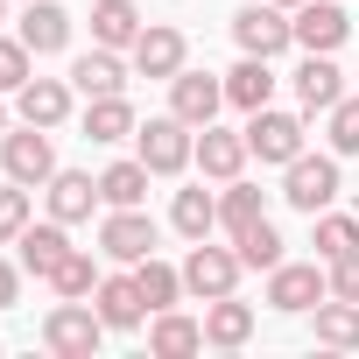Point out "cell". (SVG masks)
<instances>
[{
    "label": "cell",
    "instance_id": "obj_37",
    "mask_svg": "<svg viewBox=\"0 0 359 359\" xmlns=\"http://www.w3.org/2000/svg\"><path fill=\"white\" fill-rule=\"evenodd\" d=\"M331 296H352V303H359V247L331 261Z\"/></svg>",
    "mask_w": 359,
    "mask_h": 359
},
{
    "label": "cell",
    "instance_id": "obj_19",
    "mask_svg": "<svg viewBox=\"0 0 359 359\" xmlns=\"http://www.w3.org/2000/svg\"><path fill=\"white\" fill-rule=\"evenodd\" d=\"M92 205H106V198H99V184H92L85 169H57L50 176V219L78 226V219H92Z\"/></svg>",
    "mask_w": 359,
    "mask_h": 359
},
{
    "label": "cell",
    "instance_id": "obj_23",
    "mask_svg": "<svg viewBox=\"0 0 359 359\" xmlns=\"http://www.w3.org/2000/svg\"><path fill=\"white\" fill-rule=\"evenodd\" d=\"M226 99H233L240 113H261V106L275 99V71H268V57H240V64L226 71Z\"/></svg>",
    "mask_w": 359,
    "mask_h": 359
},
{
    "label": "cell",
    "instance_id": "obj_17",
    "mask_svg": "<svg viewBox=\"0 0 359 359\" xmlns=\"http://www.w3.org/2000/svg\"><path fill=\"white\" fill-rule=\"evenodd\" d=\"M15 247H22V268L50 282V275L64 268V254H71V233H64V219H50V226H22Z\"/></svg>",
    "mask_w": 359,
    "mask_h": 359
},
{
    "label": "cell",
    "instance_id": "obj_11",
    "mask_svg": "<svg viewBox=\"0 0 359 359\" xmlns=\"http://www.w3.org/2000/svg\"><path fill=\"white\" fill-rule=\"evenodd\" d=\"M289 29H296V43H303V50H317V57H331V50H338V43L352 36V15L338 8V0H303V8H296V22H289Z\"/></svg>",
    "mask_w": 359,
    "mask_h": 359
},
{
    "label": "cell",
    "instance_id": "obj_22",
    "mask_svg": "<svg viewBox=\"0 0 359 359\" xmlns=\"http://www.w3.org/2000/svg\"><path fill=\"white\" fill-rule=\"evenodd\" d=\"M148 352H162V359L205 352V317H176V310H155V324H148Z\"/></svg>",
    "mask_w": 359,
    "mask_h": 359
},
{
    "label": "cell",
    "instance_id": "obj_16",
    "mask_svg": "<svg viewBox=\"0 0 359 359\" xmlns=\"http://www.w3.org/2000/svg\"><path fill=\"white\" fill-rule=\"evenodd\" d=\"M296 99H303V113H331L338 99H345V71L331 64V57H303V71H296Z\"/></svg>",
    "mask_w": 359,
    "mask_h": 359
},
{
    "label": "cell",
    "instance_id": "obj_30",
    "mask_svg": "<svg viewBox=\"0 0 359 359\" xmlns=\"http://www.w3.org/2000/svg\"><path fill=\"white\" fill-rule=\"evenodd\" d=\"M233 254H240L247 268H282V233H275L268 219H254V226L233 233Z\"/></svg>",
    "mask_w": 359,
    "mask_h": 359
},
{
    "label": "cell",
    "instance_id": "obj_7",
    "mask_svg": "<svg viewBox=\"0 0 359 359\" xmlns=\"http://www.w3.org/2000/svg\"><path fill=\"white\" fill-rule=\"evenodd\" d=\"M219 106H226V78H212V71H176V78H169V113H176V120L212 127Z\"/></svg>",
    "mask_w": 359,
    "mask_h": 359
},
{
    "label": "cell",
    "instance_id": "obj_5",
    "mask_svg": "<svg viewBox=\"0 0 359 359\" xmlns=\"http://www.w3.org/2000/svg\"><path fill=\"white\" fill-rule=\"evenodd\" d=\"M0 162H8L15 184H50V176H57L50 127H29V120H22V134H0Z\"/></svg>",
    "mask_w": 359,
    "mask_h": 359
},
{
    "label": "cell",
    "instance_id": "obj_33",
    "mask_svg": "<svg viewBox=\"0 0 359 359\" xmlns=\"http://www.w3.org/2000/svg\"><path fill=\"white\" fill-rule=\"evenodd\" d=\"M254 219H268V212H261V191L233 176L226 198H219V226H226V233H240V226H254Z\"/></svg>",
    "mask_w": 359,
    "mask_h": 359
},
{
    "label": "cell",
    "instance_id": "obj_28",
    "mask_svg": "<svg viewBox=\"0 0 359 359\" xmlns=\"http://www.w3.org/2000/svg\"><path fill=\"white\" fill-rule=\"evenodd\" d=\"M148 176H155V169H148L141 155H134V162H113V169L99 176V198H106L113 212H127V205H141V198H148Z\"/></svg>",
    "mask_w": 359,
    "mask_h": 359
},
{
    "label": "cell",
    "instance_id": "obj_26",
    "mask_svg": "<svg viewBox=\"0 0 359 359\" xmlns=\"http://www.w3.org/2000/svg\"><path fill=\"white\" fill-rule=\"evenodd\" d=\"M134 289H141V303H148V317L155 310H169L176 296H184V268H169V261H134Z\"/></svg>",
    "mask_w": 359,
    "mask_h": 359
},
{
    "label": "cell",
    "instance_id": "obj_8",
    "mask_svg": "<svg viewBox=\"0 0 359 359\" xmlns=\"http://www.w3.org/2000/svg\"><path fill=\"white\" fill-rule=\"evenodd\" d=\"M233 36H240L247 57H282V50L296 43V29L282 22L275 0H254V8H240V15H233Z\"/></svg>",
    "mask_w": 359,
    "mask_h": 359
},
{
    "label": "cell",
    "instance_id": "obj_24",
    "mask_svg": "<svg viewBox=\"0 0 359 359\" xmlns=\"http://www.w3.org/2000/svg\"><path fill=\"white\" fill-rule=\"evenodd\" d=\"M317 345L359 352V303H352V296H324V303H317Z\"/></svg>",
    "mask_w": 359,
    "mask_h": 359
},
{
    "label": "cell",
    "instance_id": "obj_25",
    "mask_svg": "<svg viewBox=\"0 0 359 359\" xmlns=\"http://www.w3.org/2000/svg\"><path fill=\"white\" fill-rule=\"evenodd\" d=\"M141 29L148 22L134 15V0H99V8H92V43H106V50H134Z\"/></svg>",
    "mask_w": 359,
    "mask_h": 359
},
{
    "label": "cell",
    "instance_id": "obj_2",
    "mask_svg": "<svg viewBox=\"0 0 359 359\" xmlns=\"http://www.w3.org/2000/svg\"><path fill=\"white\" fill-rule=\"evenodd\" d=\"M282 198L296 205V212H331V198H338V155H296L289 169H282Z\"/></svg>",
    "mask_w": 359,
    "mask_h": 359
},
{
    "label": "cell",
    "instance_id": "obj_4",
    "mask_svg": "<svg viewBox=\"0 0 359 359\" xmlns=\"http://www.w3.org/2000/svg\"><path fill=\"white\" fill-rule=\"evenodd\" d=\"M331 296V268H317V261H282V268H268V303L275 310H317Z\"/></svg>",
    "mask_w": 359,
    "mask_h": 359
},
{
    "label": "cell",
    "instance_id": "obj_18",
    "mask_svg": "<svg viewBox=\"0 0 359 359\" xmlns=\"http://www.w3.org/2000/svg\"><path fill=\"white\" fill-rule=\"evenodd\" d=\"M247 338H254V310H247L240 296H212V303H205V345L240 352Z\"/></svg>",
    "mask_w": 359,
    "mask_h": 359
},
{
    "label": "cell",
    "instance_id": "obj_20",
    "mask_svg": "<svg viewBox=\"0 0 359 359\" xmlns=\"http://www.w3.org/2000/svg\"><path fill=\"white\" fill-rule=\"evenodd\" d=\"M71 92H85V99H106V92H127V64L99 43V50H85L78 64H71Z\"/></svg>",
    "mask_w": 359,
    "mask_h": 359
},
{
    "label": "cell",
    "instance_id": "obj_15",
    "mask_svg": "<svg viewBox=\"0 0 359 359\" xmlns=\"http://www.w3.org/2000/svg\"><path fill=\"white\" fill-rule=\"evenodd\" d=\"M36 57H57L64 43H71V15L57 8V0H29V8H22V29H15Z\"/></svg>",
    "mask_w": 359,
    "mask_h": 359
},
{
    "label": "cell",
    "instance_id": "obj_31",
    "mask_svg": "<svg viewBox=\"0 0 359 359\" xmlns=\"http://www.w3.org/2000/svg\"><path fill=\"white\" fill-rule=\"evenodd\" d=\"M50 289H57L64 303H85V296L99 289V261H92L85 247H71V254H64V268L50 275Z\"/></svg>",
    "mask_w": 359,
    "mask_h": 359
},
{
    "label": "cell",
    "instance_id": "obj_6",
    "mask_svg": "<svg viewBox=\"0 0 359 359\" xmlns=\"http://www.w3.org/2000/svg\"><path fill=\"white\" fill-rule=\"evenodd\" d=\"M240 268H247V261H240L233 247H205V240H198V247H191V261H184V289H191L198 303H212V296H233Z\"/></svg>",
    "mask_w": 359,
    "mask_h": 359
},
{
    "label": "cell",
    "instance_id": "obj_21",
    "mask_svg": "<svg viewBox=\"0 0 359 359\" xmlns=\"http://www.w3.org/2000/svg\"><path fill=\"white\" fill-rule=\"evenodd\" d=\"M15 106H22L29 127H64V113H71V85H64V78H29V85L15 92Z\"/></svg>",
    "mask_w": 359,
    "mask_h": 359
},
{
    "label": "cell",
    "instance_id": "obj_38",
    "mask_svg": "<svg viewBox=\"0 0 359 359\" xmlns=\"http://www.w3.org/2000/svg\"><path fill=\"white\" fill-rule=\"evenodd\" d=\"M15 289H22V275H15L8 261H0V310H8V303H15Z\"/></svg>",
    "mask_w": 359,
    "mask_h": 359
},
{
    "label": "cell",
    "instance_id": "obj_27",
    "mask_svg": "<svg viewBox=\"0 0 359 359\" xmlns=\"http://www.w3.org/2000/svg\"><path fill=\"white\" fill-rule=\"evenodd\" d=\"M127 134H134V106H127V92H106V99L85 106V141H127Z\"/></svg>",
    "mask_w": 359,
    "mask_h": 359
},
{
    "label": "cell",
    "instance_id": "obj_10",
    "mask_svg": "<svg viewBox=\"0 0 359 359\" xmlns=\"http://www.w3.org/2000/svg\"><path fill=\"white\" fill-rule=\"evenodd\" d=\"M99 254H106V261H127V268H134V261H148V254H155V219H148L141 205L113 212V219L99 226Z\"/></svg>",
    "mask_w": 359,
    "mask_h": 359
},
{
    "label": "cell",
    "instance_id": "obj_1",
    "mask_svg": "<svg viewBox=\"0 0 359 359\" xmlns=\"http://www.w3.org/2000/svg\"><path fill=\"white\" fill-rule=\"evenodd\" d=\"M99 338H106V317H99L92 303H57V310L43 317V345H50L57 359H92Z\"/></svg>",
    "mask_w": 359,
    "mask_h": 359
},
{
    "label": "cell",
    "instance_id": "obj_32",
    "mask_svg": "<svg viewBox=\"0 0 359 359\" xmlns=\"http://www.w3.org/2000/svg\"><path fill=\"white\" fill-rule=\"evenodd\" d=\"M310 240H317V261L331 268L338 254H352V247H359V219H338V212H317V233H310Z\"/></svg>",
    "mask_w": 359,
    "mask_h": 359
},
{
    "label": "cell",
    "instance_id": "obj_40",
    "mask_svg": "<svg viewBox=\"0 0 359 359\" xmlns=\"http://www.w3.org/2000/svg\"><path fill=\"white\" fill-rule=\"evenodd\" d=\"M0 134H8V106H0Z\"/></svg>",
    "mask_w": 359,
    "mask_h": 359
},
{
    "label": "cell",
    "instance_id": "obj_41",
    "mask_svg": "<svg viewBox=\"0 0 359 359\" xmlns=\"http://www.w3.org/2000/svg\"><path fill=\"white\" fill-rule=\"evenodd\" d=\"M0 8H8V0H0Z\"/></svg>",
    "mask_w": 359,
    "mask_h": 359
},
{
    "label": "cell",
    "instance_id": "obj_34",
    "mask_svg": "<svg viewBox=\"0 0 359 359\" xmlns=\"http://www.w3.org/2000/svg\"><path fill=\"white\" fill-rule=\"evenodd\" d=\"M36 78V50L22 36H0V92H22Z\"/></svg>",
    "mask_w": 359,
    "mask_h": 359
},
{
    "label": "cell",
    "instance_id": "obj_36",
    "mask_svg": "<svg viewBox=\"0 0 359 359\" xmlns=\"http://www.w3.org/2000/svg\"><path fill=\"white\" fill-rule=\"evenodd\" d=\"M331 155H359V99L331 106Z\"/></svg>",
    "mask_w": 359,
    "mask_h": 359
},
{
    "label": "cell",
    "instance_id": "obj_39",
    "mask_svg": "<svg viewBox=\"0 0 359 359\" xmlns=\"http://www.w3.org/2000/svg\"><path fill=\"white\" fill-rule=\"evenodd\" d=\"M275 8H303V0H275Z\"/></svg>",
    "mask_w": 359,
    "mask_h": 359
},
{
    "label": "cell",
    "instance_id": "obj_35",
    "mask_svg": "<svg viewBox=\"0 0 359 359\" xmlns=\"http://www.w3.org/2000/svg\"><path fill=\"white\" fill-rule=\"evenodd\" d=\"M22 226H29V184H0V240H22Z\"/></svg>",
    "mask_w": 359,
    "mask_h": 359
},
{
    "label": "cell",
    "instance_id": "obj_9",
    "mask_svg": "<svg viewBox=\"0 0 359 359\" xmlns=\"http://www.w3.org/2000/svg\"><path fill=\"white\" fill-rule=\"evenodd\" d=\"M247 148H254L261 162H282V169H289V162L303 155V120H296V113H275V106H261V113L247 120Z\"/></svg>",
    "mask_w": 359,
    "mask_h": 359
},
{
    "label": "cell",
    "instance_id": "obj_13",
    "mask_svg": "<svg viewBox=\"0 0 359 359\" xmlns=\"http://www.w3.org/2000/svg\"><path fill=\"white\" fill-rule=\"evenodd\" d=\"M247 155H254V148H247V134H226V127H198V155H191V162H198L205 176L233 184V176L247 169Z\"/></svg>",
    "mask_w": 359,
    "mask_h": 359
},
{
    "label": "cell",
    "instance_id": "obj_3",
    "mask_svg": "<svg viewBox=\"0 0 359 359\" xmlns=\"http://www.w3.org/2000/svg\"><path fill=\"white\" fill-rule=\"evenodd\" d=\"M134 141H141V162H148L155 176H176V169L198 155V127H191V120H176V113H162V120L134 127Z\"/></svg>",
    "mask_w": 359,
    "mask_h": 359
},
{
    "label": "cell",
    "instance_id": "obj_14",
    "mask_svg": "<svg viewBox=\"0 0 359 359\" xmlns=\"http://www.w3.org/2000/svg\"><path fill=\"white\" fill-rule=\"evenodd\" d=\"M92 310L106 317V331H134V324L148 317V303H141L134 275H99V289H92Z\"/></svg>",
    "mask_w": 359,
    "mask_h": 359
},
{
    "label": "cell",
    "instance_id": "obj_12",
    "mask_svg": "<svg viewBox=\"0 0 359 359\" xmlns=\"http://www.w3.org/2000/svg\"><path fill=\"white\" fill-rule=\"evenodd\" d=\"M184 57H191L184 29H162V22H148V29L134 36V71H141V78H176V71H184Z\"/></svg>",
    "mask_w": 359,
    "mask_h": 359
},
{
    "label": "cell",
    "instance_id": "obj_29",
    "mask_svg": "<svg viewBox=\"0 0 359 359\" xmlns=\"http://www.w3.org/2000/svg\"><path fill=\"white\" fill-rule=\"evenodd\" d=\"M169 226L184 233V240H205L212 226H219V198L198 184V191H176V205H169Z\"/></svg>",
    "mask_w": 359,
    "mask_h": 359
}]
</instances>
